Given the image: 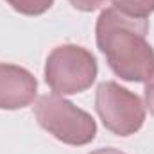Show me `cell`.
<instances>
[{"label": "cell", "instance_id": "6da1fadb", "mask_svg": "<svg viewBox=\"0 0 154 154\" xmlns=\"http://www.w3.org/2000/svg\"><path fill=\"white\" fill-rule=\"evenodd\" d=\"M97 47L109 68L124 81L145 82L154 74V48L147 41V18L127 16L108 7L97 20Z\"/></svg>", "mask_w": 154, "mask_h": 154}, {"label": "cell", "instance_id": "7a4b0ae2", "mask_svg": "<svg viewBox=\"0 0 154 154\" xmlns=\"http://www.w3.org/2000/svg\"><path fill=\"white\" fill-rule=\"evenodd\" d=\"M34 115L45 131L66 145H86L97 134V124L91 115L57 93L41 95L34 104Z\"/></svg>", "mask_w": 154, "mask_h": 154}, {"label": "cell", "instance_id": "3957f363", "mask_svg": "<svg viewBox=\"0 0 154 154\" xmlns=\"http://www.w3.org/2000/svg\"><path fill=\"white\" fill-rule=\"evenodd\" d=\"M97 72L95 56L79 45L56 47L45 63V81L57 95H75L88 90Z\"/></svg>", "mask_w": 154, "mask_h": 154}, {"label": "cell", "instance_id": "277c9868", "mask_svg": "<svg viewBox=\"0 0 154 154\" xmlns=\"http://www.w3.org/2000/svg\"><path fill=\"white\" fill-rule=\"evenodd\" d=\"M95 109L104 127L116 136H131L140 131L145 122V106L142 99L115 81L99 84Z\"/></svg>", "mask_w": 154, "mask_h": 154}, {"label": "cell", "instance_id": "5b68a950", "mask_svg": "<svg viewBox=\"0 0 154 154\" xmlns=\"http://www.w3.org/2000/svg\"><path fill=\"white\" fill-rule=\"evenodd\" d=\"M38 81L29 70L0 63V109H22L34 102Z\"/></svg>", "mask_w": 154, "mask_h": 154}, {"label": "cell", "instance_id": "8992f818", "mask_svg": "<svg viewBox=\"0 0 154 154\" xmlns=\"http://www.w3.org/2000/svg\"><path fill=\"white\" fill-rule=\"evenodd\" d=\"M116 11L133 16V18H147L154 13V0H111Z\"/></svg>", "mask_w": 154, "mask_h": 154}, {"label": "cell", "instance_id": "52a82bcc", "mask_svg": "<svg viewBox=\"0 0 154 154\" xmlns=\"http://www.w3.org/2000/svg\"><path fill=\"white\" fill-rule=\"evenodd\" d=\"M14 11L27 14V16H38L47 13L52 5L54 0H5Z\"/></svg>", "mask_w": 154, "mask_h": 154}, {"label": "cell", "instance_id": "ba28073f", "mask_svg": "<svg viewBox=\"0 0 154 154\" xmlns=\"http://www.w3.org/2000/svg\"><path fill=\"white\" fill-rule=\"evenodd\" d=\"M77 11H82V13H91L95 9H99L100 5H104L108 0H68Z\"/></svg>", "mask_w": 154, "mask_h": 154}, {"label": "cell", "instance_id": "9c48e42d", "mask_svg": "<svg viewBox=\"0 0 154 154\" xmlns=\"http://www.w3.org/2000/svg\"><path fill=\"white\" fill-rule=\"evenodd\" d=\"M143 95H145V106H147V109L154 115V74L149 79L147 86H145V93Z\"/></svg>", "mask_w": 154, "mask_h": 154}, {"label": "cell", "instance_id": "30bf717a", "mask_svg": "<svg viewBox=\"0 0 154 154\" xmlns=\"http://www.w3.org/2000/svg\"><path fill=\"white\" fill-rule=\"evenodd\" d=\"M90 154H125V152H122L118 149H113V147H104V149H97V151H93Z\"/></svg>", "mask_w": 154, "mask_h": 154}]
</instances>
